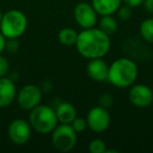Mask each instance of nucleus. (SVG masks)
I'll list each match as a JSON object with an SVG mask.
<instances>
[{
  "label": "nucleus",
  "mask_w": 153,
  "mask_h": 153,
  "mask_svg": "<svg viewBox=\"0 0 153 153\" xmlns=\"http://www.w3.org/2000/svg\"><path fill=\"white\" fill-rule=\"evenodd\" d=\"M78 35L79 34L74 28L64 27L58 34V39L61 42V44L65 45V46H72V45H76Z\"/></svg>",
  "instance_id": "2eb2a0df"
},
{
  "label": "nucleus",
  "mask_w": 153,
  "mask_h": 153,
  "mask_svg": "<svg viewBox=\"0 0 153 153\" xmlns=\"http://www.w3.org/2000/svg\"><path fill=\"white\" fill-rule=\"evenodd\" d=\"M100 30L106 35L111 36L117 30V22L111 15L102 16L100 20Z\"/></svg>",
  "instance_id": "dca6fc26"
},
{
  "label": "nucleus",
  "mask_w": 153,
  "mask_h": 153,
  "mask_svg": "<svg viewBox=\"0 0 153 153\" xmlns=\"http://www.w3.org/2000/svg\"><path fill=\"white\" fill-rule=\"evenodd\" d=\"M129 100L132 105L140 108H146L153 102V91L144 84L133 85L129 90Z\"/></svg>",
  "instance_id": "9d476101"
},
{
  "label": "nucleus",
  "mask_w": 153,
  "mask_h": 153,
  "mask_svg": "<svg viewBox=\"0 0 153 153\" xmlns=\"http://www.w3.org/2000/svg\"><path fill=\"white\" fill-rule=\"evenodd\" d=\"M124 2L126 3V5H128L130 7H136L143 4L144 0H124Z\"/></svg>",
  "instance_id": "b1692460"
},
{
  "label": "nucleus",
  "mask_w": 153,
  "mask_h": 153,
  "mask_svg": "<svg viewBox=\"0 0 153 153\" xmlns=\"http://www.w3.org/2000/svg\"><path fill=\"white\" fill-rule=\"evenodd\" d=\"M56 114L58 121L61 124H71V122L76 117V110L72 104L63 102L57 106Z\"/></svg>",
  "instance_id": "4468645a"
},
{
  "label": "nucleus",
  "mask_w": 153,
  "mask_h": 153,
  "mask_svg": "<svg viewBox=\"0 0 153 153\" xmlns=\"http://www.w3.org/2000/svg\"><path fill=\"white\" fill-rule=\"evenodd\" d=\"M144 7L149 13H153V0H144Z\"/></svg>",
  "instance_id": "393cba45"
},
{
  "label": "nucleus",
  "mask_w": 153,
  "mask_h": 153,
  "mask_svg": "<svg viewBox=\"0 0 153 153\" xmlns=\"http://www.w3.org/2000/svg\"><path fill=\"white\" fill-rule=\"evenodd\" d=\"M74 18L76 23L83 30L94 27L97 23V12L92 4L80 2L74 10Z\"/></svg>",
  "instance_id": "1a4fd4ad"
},
{
  "label": "nucleus",
  "mask_w": 153,
  "mask_h": 153,
  "mask_svg": "<svg viewBox=\"0 0 153 153\" xmlns=\"http://www.w3.org/2000/svg\"><path fill=\"white\" fill-rule=\"evenodd\" d=\"M27 27L26 16L18 10L9 11L2 16L0 30L7 39H18Z\"/></svg>",
  "instance_id": "20e7f679"
},
{
  "label": "nucleus",
  "mask_w": 153,
  "mask_h": 153,
  "mask_svg": "<svg viewBox=\"0 0 153 153\" xmlns=\"http://www.w3.org/2000/svg\"><path fill=\"white\" fill-rule=\"evenodd\" d=\"M2 13H1V11H0V24H1V20H2Z\"/></svg>",
  "instance_id": "bb28decb"
},
{
  "label": "nucleus",
  "mask_w": 153,
  "mask_h": 153,
  "mask_svg": "<svg viewBox=\"0 0 153 153\" xmlns=\"http://www.w3.org/2000/svg\"><path fill=\"white\" fill-rule=\"evenodd\" d=\"M32 134V126L23 119L12 121L7 128V135L11 142L17 146H23L30 140Z\"/></svg>",
  "instance_id": "423d86ee"
},
{
  "label": "nucleus",
  "mask_w": 153,
  "mask_h": 153,
  "mask_svg": "<svg viewBox=\"0 0 153 153\" xmlns=\"http://www.w3.org/2000/svg\"><path fill=\"white\" fill-rule=\"evenodd\" d=\"M16 98V86L9 78H0V108L7 107Z\"/></svg>",
  "instance_id": "f8f14e48"
},
{
  "label": "nucleus",
  "mask_w": 153,
  "mask_h": 153,
  "mask_svg": "<svg viewBox=\"0 0 153 153\" xmlns=\"http://www.w3.org/2000/svg\"><path fill=\"white\" fill-rule=\"evenodd\" d=\"M88 150H89L90 153H105L107 150L106 144H105L104 140H100V138H96V140H92L89 143Z\"/></svg>",
  "instance_id": "a211bd4d"
},
{
  "label": "nucleus",
  "mask_w": 153,
  "mask_h": 153,
  "mask_svg": "<svg viewBox=\"0 0 153 153\" xmlns=\"http://www.w3.org/2000/svg\"><path fill=\"white\" fill-rule=\"evenodd\" d=\"M99 103H100V106H102V107H104V108L107 109V108H109V107L112 106L113 99L109 94H104L100 97V99H99Z\"/></svg>",
  "instance_id": "4be33fe9"
},
{
  "label": "nucleus",
  "mask_w": 153,
  "mask_h": 153,
  "mask_svg": "<svg viewBox=\"0 0 153 153\" xmlns=\"http://www.w3.org/2000/svg\"><path fill=\"white\" fill-rule=\"evenodd\" d=\"M42 91L38 86L28 84L21 88L17 96V102L23 110H32L41 102Z\"/></svg>",
  "instance_id": "6e6552de"
},
{
  "label": "nucleus",
  "mask_w": 153,
  "mask_h": 153,
  "mask_svg": "<svg viewBox=\"0 0 153 153\" xmlns=\"http://www.w3.org/2000/svg\"><path fill=\"white\" fill-rule=\"evenodd\" d=\"M140 34L146 42L153 44V18H148L140 23Z\"/></svg>",
  "instance_id": "f3484780"
},
{
  "label": "nucleus",
  "mask_w": 153,
  "mask_h": 153,
  "mask_svg": "<svg viewBox=\"0 0 153 153\" xmlns=\"http://www.w3.org/2000/svg\"><path fill=\"white\" fill-rule=\"evenodd\" d=\"M123 0H92V7L101 16L112 15L119 10Z\"/></svg>",
  "instance_id": "ddd939ff"
},
{
  "label": "nucleus",
  "mask_w": 153,
  "mask_h": 153,
  "mask_svg": "<svg viewBox=\"0 0 153 153\" xmlns=\"http://www.w3.org/2000/svg\"><path fill=\"white\" fill-rule=\"evenodd\" d=\"M110 38L100 28H85L78 35L76 46L86 59L103 58L110 49Z\"/></svg>",
  "instance_id": "f257e3e1"
},
{
  "label": "nucleus",
  "mask_w": 153,
  "mask_h": 153,
  "mask_svg": "<svg viewBox=\"0 0 153 153\" xmlns=\"http://www.w3.org/2000/svg\"><path fill=\"white\" fill-rule=\"evenodd\" d=\"M70 125L72 126V128H74L76 133H78V132H83L84 130L88 127L87 121H86L85 119H83V117H78L71 122Z\"/></svg>",
  "instance_id": "6ab92c4d"
},
{
  "label": "nucleus",
  "mask_w": 153,
  "mask_h": 153,
  "mask_svg": "<svg viewBox=\"0 0 153 153\" xmlns=\"http://www.w3.org/2000/svg\"><path fill=\"white\" fill-rule=\"evenodd\" d=\"M10 70V63L5 57L0 55V78L5 76Z\"/></svg>",
  "instance_id": "412c9836"
},
{
  "label": "nucleus",
  "mask_w": 153,
  "mask_h": 153,
  "mask_svg": "<svg viewBox=\"0 0 153 153\" xmlns=\"http://www.w3.org/2000/svg\"><path fill=\"white\" fill-rule=\"evenodd\" d=\"M53 145L60 152H69L76 143V132L70 124H61L51 132Z\"/></svg>",
  "instance_id": "39448f33"
},
{
  "label": "nucleus",
  "mask_w": 153,
  "mask_h": 153,
  "mask_svg": "<svg viewBox=\"0 0 153 153\" xmlns=\"http://www.w3.org/2000/svg\"><path fill=\"white\" fill-rule=\"evenodd\" d=\"M108 65L102 58L90 59L87 65V74L94 81L104 82L108 78Z\"/></svg>",
  "instance_id": "9b49d317"
},
{
  "label": "nucleus",
  "mask_w": 153,
  "mask_h": 153,
  "mask_svg": "<svg viewBox=\"0 0 153 153\" xmlns=\"http://www.w3.org/2000/svg\"><path fill=\"white\" fill-rule=\"evenodd\" d=\"M5 49H7L9 53H15L16 51L19 49V42H18V39H9L5 43Z\"/></svg>",
  "instance_id": "5701e85b"
},
{
  "label": "nucleus",
  "mask_w": 153,
  "mask_h": 153,
  "mask_svg": "<svg viewBox=\"0 0 153 153\" xmlns=\"http://www.w3.org/2000/svg\"><path fill=\"white\" fill-rule=\"evenodd\" d=\"M132 15L131 12V7H128V5H125V7H120L119 10H117V16L121 20L123 21H126V20L130 19Z\"/></svg>",
  "instance_id": "aec40b11"
},
{
  "label": "nucleus",
  "mask_w": 153,
  "mask_h": 153,
  "mask_svg": "<svg viewBox=\"0 0 153 153\" xmlns=\"http://www.w3.org/2000/svg\"><path fill=\"white\" fill-rule=\"evenodd\" d=\"M58 122L56 110L47 105L39 104L30 110V124L38 133L47 134L53 132L58 126Z\"/></svg>",
  "instance_id": "7ed1b4c3"
},
{
  "label": "nucleus",
  "mask_w": 153,
  "mask_h": 153,
  "mask_svg": "<svg viewBox=\"0 0 153 153\" xmlns=\"http://www.w3.org/2000/svg\"><path fill=\"white\" fill-rule=\"evenodd\" d=\"M87 126L96 133H101L107 130L110 125V115L106 108L96 106L89 110L87 114Z\"/></svg>",
  "instance_id": "0eeeda50"
},
{
  "label": "nucleus",
  "mask_w": 153,
  "mask_h": 153,
  "mask_svg": "<svg viewBox=\"0 0 153 153\" xmlns=\"http://www.w3.org/2000/svg\"><path fill=\"white\" fill-rule=\"evenodd\" d=\"M5 43H7V38L3 36L2 33H0V55L5 49Z\"/></svg>",
  "instance_id": "a878e982"
},
{
  "label": "nucleus",
  "mask_w": 153,
  "mask_h": 153,
  "mask_svg": "<svg viewBox=\"0 0 153 153\" xmlns=\"http://www.w3.org/2000/svg\"><path fill=\"white\" fill-rule=\"evenodd\" d=\"M138 74L135 62L129 58H120L112 62L108 69V80L117 88H126L133 85Z\"/></svg>",
  "instance_id": "f03ea898"
}]
</instances>
